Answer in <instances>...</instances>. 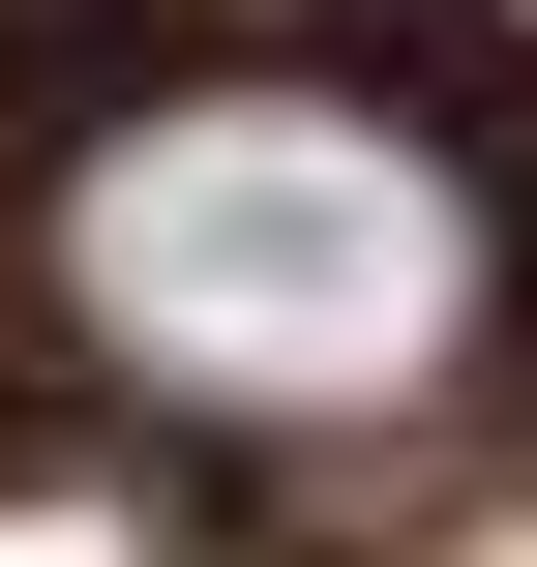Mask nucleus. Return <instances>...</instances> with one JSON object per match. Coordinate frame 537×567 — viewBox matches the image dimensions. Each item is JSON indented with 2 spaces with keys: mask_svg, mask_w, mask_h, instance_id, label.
Returning <instances> with one entry per match:
<instances>
[{
  "mask_svg": "<svg viewBox=\"0 0 537 567\" xmlns=\"http://www.w3.org/2000/svg\"><path fill=\"white\" fill-rule=\"evenodd\" d=\"M60 269H90V329H120L149 389H209V419H359V389H419V359L478 329L448 150H419V120H329V90H179V120H120L90 209H60Z\"/></svg>",
  "mask_w": 537,
  "mask_h": 567,
  "instance_id": "1",
  "label": "nucleus"
}]
</instances>
